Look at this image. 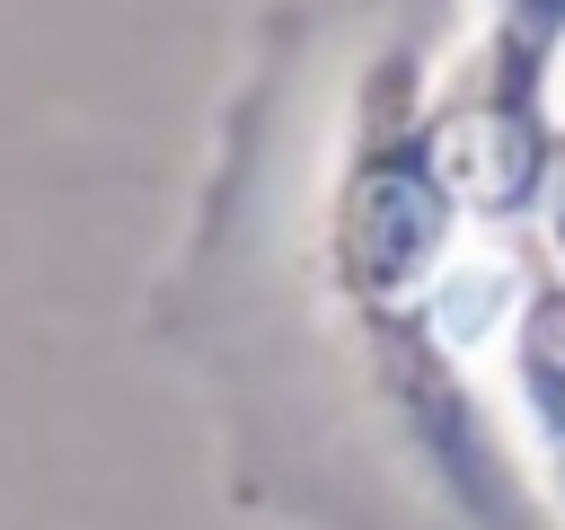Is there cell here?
<instances>
[{
  "label": "cell",
  "mask_w": 565,
  "mask_h": 530,
  "mask_svg": "<svg viewBox=\"0 0 565 530\" xmlns=\"http://www.w3.org/2000/svg\"><path fill=\"white\" fill-rule=\"evenodd\" d=\"M424 26L397 18L388 44L344 88L335 159H327V203H318V256H327V300L362 336L380 389H397V415L450 459L459 486L494 477V442L477 433V389L450 353V309L468 292V212L450 203L433 141H424Z\"/></svg>",
  "instance_id": "1"
},
{
  "label": "cell",
  "mask_w": 565,
  "mask_h": 530,
  "mask_svg": "<svg viewBox=\"0 0 565 530\" xmlns=\"http://www.w3.org/2000/svg\"><path fill=\"white\" fill-rule=\"evenodd\" d=\"M556 62H565V0H477V35L459 44V62L433 71L424 141L477 239H521L539 221L565 132Z\"/></svg>",
  "instance_id": "2"
},
{
  "label": "cell",
  "mask_w": 565,
  "mask_h": 530,
  "mask_svg": "<svg viewBox=\"0 0 565 530\" xmlns=\"http://www.w3.org/2000/svg\"><path fill=\"white\" fill-rule=\"evenodd\" d=\"M486 380L512 415V442H521L539 504L565 521V274L547 265V247L530 230L503 256V300L486 327Z\"/></svg>",
  "instance_id": "3"
},
{
  "label": "cell",
  "mask_w": 565,
  "mask_h": 530,
  "mask_svg": "<svg viewBox=\"0 0 565 530\" xmlns=\"http://www.w3.org/2000/svg\"><path fill=\"white\" fill-rule=\"evenodd\" d=\"M530 239L547 247V265L565 274V132H556V168H547V194H539V221H530Z\"/></svg>",
  "instance_id": "4"
}]
</instances>
